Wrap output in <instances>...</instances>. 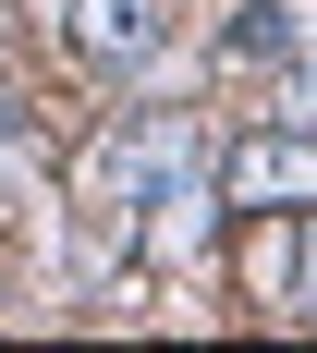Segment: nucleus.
<instances>
[{
    "instance_id": "nucleus-5",
    "label": "nucleus",
    "mask_w": 317,
    "mask_h": 353,
    "mask_svg": "<svg viewBox=\"0 0 317 353\" xmlns=\"http://www.w3.org/2000/svg\"><path fill=\"white\" fill-rule=\"evenodd\" d=\"M293 305H305V317H317V208L293 219Z\"/></svg>"
},
{
    "instance_id": "nucleus-1",
    "label": "nucleus",
    "mask_w": 317,
    "mask_h": 353,
    "mask_svg": "<svg viewBox=\"0 0 317 353\" xmlns=\"http://www.w3.org/2000/svg\"><path fill=\"white\" fill-rule=\"evenodd\" d=\"M183 183H208V122H195V110H135V122L98 146V195L159 208V195H183Z\"/></svg>"
},
{
    "instance_id": "nucleus-3",
    "label": "nucleus",
    "mask_w": 317,
    "mask_h": 353,
    "mask_svg": "<svg viewBox=\"0 0 317 353\" xmlns=\"http://www.w3.org/2000/svg\"><path fill=\"white\" fill-rule=\"evenodd\" d=\"M159 37H171V0H73V49L86 61H159Z\"/></svg>"
},
{
    "instance_id": "nucleus-2",
    "label": "nucleus",
    "mask_w": 317,
    "mask_h": 353,
    "mask_svg": "<svg viewBox=\"0 0 317 353\" xmlns=\"http://www.w3.org/2000/svg\"><path fill=\"white\" fill-rule=\"evenodd\" d=\"M220 195L232 208H317V134L305 122H269V134H244L232 159H220Z\"/></svg>"
},
{
    "instance_id": "nucleus-4",
    "label": "nucleus",
    "mask_w": 317,
    "mask_h": 353,
    "mask_svg": "<svg viewBox=\"0 0 317 353\" xmlns=\"http://www.w3.org/2000/svg\"><path fill=\"white\" fill-rule=\"evenodd\" d=\"M293 49V0H244L232 12V61H281Z\"/></svg>"
},
{
    "instance_id": "nucleus-6",
    "label": "nucleus",
    "mask_w": 317,
    "mask_h": 353,
    "mask_svg": "<svg viewBox=\"0 0 317 353\" xmlns=\"http://www.w3.org/2000/svg\"><path fill=\"white\" fill-rule=\"evenodd\" d=\"M0 183H25V134H0Z\"/></svg>"
}]
</instances>
